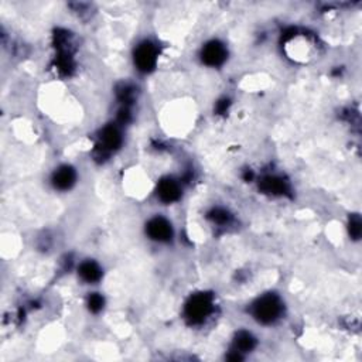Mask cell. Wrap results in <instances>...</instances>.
<instances>
[{
	"instance_id": "6da1fadb",
	"label": "cell",
	"mask_w": 362,
	"mask_h": 362,
	"mask_svg": "<svg viewBox=\"0 0 362 362\" xmlns=\"http://www.w3.org/2000/svg\"><path fill=\"white\" fill-rule=\"evenodd\" d=\"M286 313V305L280 294L267 291L259 294L247 305V314L259 325L270 327L277 324Z\"/></svg>"
},
{
	"instance_id": "7a4b0ae2",
	"label": "cell",
	"mask_w": 362,
	"mask_h": 362,
	"mask_svg": "<svg viewBox=\"0 0 362 362\" xmlns=\"http://www.w3.org/2000/svg\"><path fill=\"white\" fill-rule=\"evenodd\" d=\"M216 311L214 294L208 291L192 293L182 307V317L191 327L205 325Z\"/></svg>"
},
{
	"instance_id": "3957f363",
	"label": "cell",
	"mask_w": 362,
	"mask_h": 362,
	"mask_svg": "<svg viewBox=\"0 0 362 362\" xmlns=\"http://www.w3.org/2000/svg\"><path fill=\"white\" fill-rule=\"evenodd\" d=\"M123 144L122 126L116 122L107 123L99 129L95 140L93 156L99 160H106L115 154Z\"/></svg>"
},
{
	"instance_id": "277c9868",
	"label": "cell",
	"mask_w": 362,
	"mask_h": 362,
	"mask_svg": "<svg viewBox=\"0 0 362 362\" xmlns=\"http://www.w3.org/2000/svg\"><path fill=\"white\" fill-rule=\"evenodd\" d=\"M158 55V45L153 40L144 38L139 41L133 49V64L139 72L150 74L157 66Z\"/></svg>"
},
{
	"instance_id": "5b68a950",
	"label": "cell",
	"mask_w": 362,
	"mask_h": 362,
	"mask_svg": "<svg viewBox=\"0 0 362 362\" xmlns=\"http://www.w3.org/2000/svg\"><path fill=\"white\" fill-rule=\"evenodd\" d=\"M146 236L154 243H170L174 239V228L168 218L164 215H153L144 225Z\"/></svg>"
},
{
	"instance_id": "8992f818",
	"label": "cell",
	"mask_w": 362,
	"mask_h": 362,
	"mask_svg": "<svg viewBox=\"0 0 362 362\" xmlns=\"http://www.w3.org/2000/svg\"><path fill=\"white\" fill-rule=\"evenodd\" d=\"M199 59L208 68H221L228 59V47L218 38L208 40L199 49Z\"/></svg>"
},
{
	"instance_id": "52a82bcc",
	"label": "cell",
	"mask_w": 362,
	"mask_h": 362,
	"mask_svg": "<svg viewBox=\"0 0 362 362\" xmlns=\"http://www.w3.org/2000/svg\"><path fill=\"white\" fill-rule=\"evenodd\" d=\"M156 197L160 202L170 205L181 199L182 195V181L173 175H164L157 181Z\"/></svg>"
},
{
	"instance_id": "ba28073f",
	"label": "cell",
	"mask_w": 362,
	"mask_h": 362,
	"mask_svg": "<svg viewBox=\"0 0 362 362\" xmlns=\"http://www.w3.org/2000/svg\"><path fill=\"white\" fill-rule=\"evenodd\" d=\"M256 346H257V338L255 337V334L249 329H239L232 337L230 346H229V352L232 355L228 356V359H233V361L243 359L245 355L252 352Z\"/></svg>"
},
{
	"instance_id": "9c48e42d",
	"label": "cell",
	"mask_w": 362,
	"mask_h": 362,
	"mask_svg": "<svg viewBox=\"0 0 362 362\" xmlns=\"http://www.w3.org/2000/svg\"><path fill=\"white\" fill-rule=\"evenodd\" d=\"M76 180H78L76 168L72 167L71 164H61L52 171L49 182L54 189L65 192V191H69L76 184Z\"/></svg>"
},
{
	"instance_id": "30bf717a",
	"label": "cell",
	"mask_w": 362,
	"mask_h": 362,
	"mask_svg": "<svg viewBox=\"0 0 362 362\" xmlns=\"http://www.w3.org/2000/svg\"><path fill=\"white\" fill-rule=\"evenodd\" d=\"M259 188L270 197H284L290 191V184L280 174H266L259 180Z\"/></svg>"
},
{
	"instance_id": "8fae6325",
	"label": "cell",
	"mask_w": 362,
	"mask_h": 362,
	"mask_svg": "<svg viewBox=\"0 0 362 362\" xmlns=\"http://www.w3.org/2000/svg\"><path fill=\"white\" fill-rule=\"evenodd\" d=\"M78 279L85 284H98L103 277L102 266L93 259H85L76 266Z\"/></svg>"
},
{
	"instance_id": "7c38bea8",
	"label": "cell",
	"mask_w": 362,
	"mask_h": 362,
	"mask_svg": "<svg viewBox=\"0 0 362 362\" xmlns=\"http://www.w3.org/2000/svg\"><path fill=\"white\" fill-rule=\"evenodd\" d=\"M208 221L214 225V228H229L233 222L232 212L225 206H214L206 214Z\"/></svg>"
},
{
	"instance_id": "4fadbf2b",
	"label": "cell",
	"mask_w": 362,
	"mask_h": 362,
	"mask_svg": "<svg viewBox=\"0 0 362 362\" xmlns=\"http://www.w3.org/2000/svg\"><path fill=\"white\" fill-rule=\"evenodd\" d=\"M86 307H88L89 313H93V314L100 313L105 307V297L96 291L89 293L86 297Z\"/></svg>"
},
{
	"instance_id": "5bb4252c",
	"label": "cell",
	"mask_w": 362,
	"mask_h": 362,
	"mask_svg": "<svg viewBox=\"0 0 362 362\" xmlns=\"http://www.w3.org/2000/svg\"><path fill=\"white\" fill-rule=\"evenodd\" d=\"M348 235L351 239L354 240H359L361 233H362V222L358 214H351L349 219H348Z\"/></svg>"
}]
</instances>
